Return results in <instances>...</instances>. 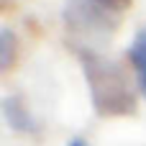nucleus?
Returning a JSON list of instances; mask_svg holds the SVG:
<instances>
[{
    "label": "nucleus",
    "instance_id": "nucleus-5",
    "mask_svg": "<svg viewBox=\"0 0 146 146\" xmlns=\"http://www.w3.org/2000/svg\"><path fill=\"white\" fill-rule=\"evenodd\" d=\"M15 51H18L15 33H13L10 28H3V33H0V64H3V69H10V67H13Z\"/></svg>",
    "mask_w": 146,
    "mask_h": 146
},
{
    "label": "nucleus",
    "instance_id": "nucleus-1",
    "mask_svg": "<svg viewBox=\"0 0 146 146\" xmlns=\"http://www.w3.org/2000/svg\"><path fill=\"white\" fill-rule=\"evenodd\" d=\"M80 62H82V72L90 85V95H92V105H95L98 115L121 118V115L136 113L133 85L118 62H113L92 49H82Z\"/></svg>",
    "mask_w": 146,
    "mask_h": 146
},
{
    "label": "nucleus",
    "instance_id": "nucleus-4",
    "mask_svg": "<svg viewBox=\"0 0 146 146\" xmlns=\"http://www.w3.org/2000/svg\"><path fill=\"white\" fill-rule=\"evenodd\" d=\"M128 59L133 64V72H136V80H139V87L146 95V26L136 33L133 44H131V51H128Z\"/></svg>",
    "mask_w": 146,
    "mask_h": 146
},
{
    "label": "nucleus",
    "instance_id": "nucleus-7",
    "mask_svg": "<svg viewBox=\"0 0 146 146\" xmlns=\"http://www.w3.org/2000/svg\"><path fill=\"white\" fill-rule=\"evenodd\" d=\"M69 146H87V141H82V139H74V141H69Z\"/></svg>",
    "mask_w": 146,
    "mask_h": 146
},
{
    "label": "nucleus",
    "instance_id": "nucleus-2",
    "mask_svg": "<svg viewBox=\"0 0 146 146\" xmlns=\"http://www.w3.org/2000/svg\"><path fill=\"white\" fill-rule=\"evenodd\" d=\"M62 18H64L67 31L77 38H82L85 44L108 41L118 26V15L95 0H69Z\"/></svg>",
    "mask_w": 146,
    "mask_h": 146
},
{
    "label": "nucleus",
    "instance_id": "nucleus-6",
    "mask_svg": "<svg viewBox=\"0 0 146 146\" xmlns=\"http://www.w3.org/2000/svg\"><path fill=\"white\" fill-rule=\"evenodd\" d=\"M95 3H100L103 8H108L110 13H115V15H118V13H123V10H128L133 0H95Z\"/></svg>",
    "mask_w": 146,
    "mask_h": 146
},
{
    "label": "nucleus",
    "instance_id": "nucleus-3",
    "mask_svg": "<svg viewBox=\"0 0 146 146\" xmlns=\"http://www.w3.org/2000/svg\"><path fill=\"white\" fill-rule=\"evenodd\" d=\"M3 113H5V121H8V126L13 131H31L33 128V121L28 115V108L23 105L21 98H5Z\"/></svg>",
    "mask_w": 146,
    "mask_h": 146
}]
</instances>
